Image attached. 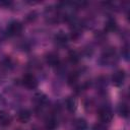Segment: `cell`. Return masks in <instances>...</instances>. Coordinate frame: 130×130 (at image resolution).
Instances as JSON below:
<instances>
[{
	"label": "cell",
	"mask_w": 130,
	"mask_h": 130,
	"mask_svg": "<svg viewBox=\"0 0 130 130\" xmlns=\"http://www.w3.org/2000/svg\"><path fill=\"white\" fill-rule=\"evenodd\" d=\"M23 29V25L20 21L14 20L11 21L7 26V34L9 36H18Z\"/></svg>",
	"instance_id": "1"
},
{
	"label": "cell",
	"mask_w": 130,
	"mask_h": 130,
	"mask_svg": "<svg viewBox=\"0 0 130 130\" xmlns=\"http://www.w3.org/2000/svg\"><path fill=\"white\" fill-rule=\"evenodd\" d=\"M22 84L29 89H34L38 86V80L35 77V75L27 73V74L23 75V77H22Z\"/></svg>",
	"instance_id": "2"
},
{
	"label": "cell",
	"mask_w": 130,
	"mask_h": 130,
	"mask_svg": "<svg viewBox=\"0 0 130 130\" xmlns=\"http://www.w3.org/2000/svg\"><path fill=\"white\" fill-rule=\"evenodd\" d=\"M99 117H100V119L103 123H109L113 119V112L108 107L101 108L100 111H99Z\"/></svg>",
	"instance_id": "3"
},
{
	"label": "cell",
	"mask_w": 130,
	"mask_h": 130,
	"mask_svg": "<svg viewBox=\"0 0 130 130\" xmlns=\"http://www.w3.org/2000/svg\"><path fill=\"white\" fill-rule=\"evenodd\" d=\"M125 77H126V74H125V71L124 70H117L113 76H112V82L114 85L116 86H120L124 83V80H125Z\"/></svg>",
	"instance_id": "4"
},
{
	"label": "cell",
	"mask_w": 130,
	"mask_h": 130,
	"mask_svg": "<svg viewBox=\"0 0 130 130\" xmlns=\"http://www.w3.org/2000/svg\"><path fill=\"white\" fill-rule=\"evenodd\" d=\"M46 62L47 64H49L50 66L52 67H55V66H58L59 63H60V59H59V56L56 54V53H49L47 56H46Z\"/></svg>",
	"instance_id": "5"
},
{
	"label": "cell",
	"mask_w": 130,
	"mask_h": 130,
	"mask_svg": "<svg viewBox=\"0 0 130 130\" xmlns=\"http://www.w3.org/2000/svg\"><path fill=\"white\" fill-rule=\"evenodd\" d=\"M31 117V114L28 110L26 109H23V110H20L18 113H17V120L20 122V123H26L29 121Z\"/></svg>",
	"instance_id": "6"
},
{
	"label": "cell",
	"mask_w": 130,
	"mask_h": 130,
	"mask_svg": "<svg viewBox=\"0 0 130 130\" xmlns=\"http://www.w3.org/2000/svg\"><path fill=\"white\" fill-rule=\"evenodd\" d=\"M34 102H35V104H36L37 106L42 107V106H44V105L48 102V99H47V95H46L45 93H43V92H38V93H36V94L34 95Z\"/></svg>",
	"instance_id": "7"
},
{
	"label": "cell",
	"mask_w": 130,
	"mask_h": 130,
	"mask_svg": "<svg viewBox=\"0 0 130 130\" xmlns=\"http://www.w3.org/2000/svg\"><path fill=\"white\" fill-rule=\"evenodd\" d=\"M55 42L59 46H65L68 43V36L65 32H63V31H59L55 36Z\"/></svg>",
	"instance_id": "8"
},
{
	"label": "cell",
	"mask_w": 130,
	"mask_h": 130,
	"mask_svg": "<svg viewBox=\"0 0 130 130\" xmlns=\"http://www.w3.org/2000/svg\"><path fill=\"white\" fill-rule=\"evenodd\" d=\"M11 123L10 115L5 111H0V125L1 126H8Z\"/></svg>",
	"instance_id": "9"
},
{
	"label": "cell",
	"mask_w": 130,
	"mask_h": 130,
	"mask_svg": "<svg viewBox=\"0 0 130 130\" xmlns=\"http://www.w3.org/2000/svg\"><path fill=\"white\" fill-rule=\"evenodd\" d=\"M73 126H74V129H75V130H86V128H87V123H86V121H85L84 119L78 118V119H76V120L74 121Z\"/></svg>",
	"instance_id": "10"
},
{
	"label": "cell",
	"mask_w": 130,
	"mask_h": 130,
	"mask_svg": "<svg viewBox=\"0 0 130 130\" xmlns=\"http://www.w3.org/2000/svg\"><path fill=\"white\" fill-rule=\"evenodd\" d=\"M117 22H116V20L115 19H113V18H109L108 20H107V22H106V30H108V31H114V30H116L117 29Z\"/></svg>",
	"instance_id": "11"
},
{
	"label": "cell",
	"mask_w": 130,
	"mask_h": 130,
	"mask_svg": "<svg viewBox=\"0 0 130 130\" xmlns=\"http://www.w3.org/2000/svg\"><path fill=\"white\" fill-rule=\"evenodd\" d=\"M65 106H66V108H67L68 111L73 112V111H75V109H76V101H75L73 98L70 96V98H68V99L66 100Z\"/></svg>",
	"instance_id": "12"
},
{
	"label": "cell",
	"mask_w": 130,
	"mask_h": 130,
	"mask_svg": "<svg viewBox=\"0 0 130 130\" xmlns=\"http://www.w3.org/2000/svg\"><path fill=\"white\" fill-rule=\"evenodd\" d=\"M118 112L120 114V116L124 117V118H127L128 115H129V107L127 104H121L118 108Z\"/></svg>",
	"instance_id": "13"
},
{
	"label": "cell",
	"mask_w": 130,
	"mask_h": 130,
	"mask_svg": "<svg viewBox=\"0 0 130 130\" xmlns=\"http://www.w3.org/2000/svg\"><path fill=\"white\" fill-rule=\"evenodd\" d=\"M56 127H57V121L53 117L48 118L46 121V128L48 130H54Z\"/></svg>",
	"instance_id": "14"
},
{
	"label": "cell",
	"mask_w": 130,
	"mask_h": 130,
	"mask_svg": "<svg viewBox=\"0 0 130 130\" xmlns=\"http://www.w3.org/2000/svg\"><path fill=\"white\" fill-rule=\"evenodd\" d=\"M68 59L71 63H77L79 61V54L76 51H70L68 54Z\"/></svg>",
	"instance_id": "15"
},
{
	"label": "cell",
	"mask_w": 130,
	"mask_h": 130,
	"mask_svg": "<svg viewBox=\"0 0 130 130\" xmlns=\"http://www.w3.org/2000/svg\"><path fill=\"white\" fill-rule=\"evenodd\" d=\"M77 79H78V73L77 72H72L69 76H68V83L70 85L72 84H75L77 82Z\"/></svg>",
	"instance_id": "16"
},
{
	"label": "cell",
	"mask_w": 130,
	"mask_h": 130,
	"mask_svg": "<svg viewBox=\"0 0 130 130\" xmlns=\"http://www.w3.org/2000/svg\"><path fill=\"white\" fill-rule=\"evenodd\" d=\"M92 130H107V127L104 123H96L93 125Z\"/></svg>",
	"instance_id": "17"
},
{
	"label": "cell",
	"mask_w": 130,
	"mask_h": 130,
	"mask_svg": "<svg viewBox=\"0 0 130 130\" xmlns=\"http://www.w3.org/2000/svg\"><path fill=\"white\" fill-rule=\"evenodd\" d=\"M10 5H11L10 1H0V6H2V7H8Z\"/></svg>",
	"instance_id": "18"
},
{
	"label": "cell",
	"mask_w": 130,
	"mask_h": 130,
	"mask_svg": "<svg viewBox=\"0 0 130 130\" xmlns=\"http://www.w3.org/2000/svg\"><path fill=\"white\" fill-rule=\"evenodd\" d=\"M122 54H123V55L125 56V58H126V59L128 58L129 54H128V47H127V46H126V47H125V48L123 49V52H122Z\"/></svg>",
	"instance_id": "19"
},
{
	"label": "cell",
	"mask_w": 130,
	"mask_h": 130,
	"mask_svg": "<svg viewBox=\"0 0 130 130\" xmlns=\"http://www.w3.org/2000/svg\"><path fill=\"white\" fill-rule=\"evenodd\" d=\"M31 130H41V129H40L39 127H32V128H31Z\"/></svg>",
	"instance_id": "20"
}]
</instances>
